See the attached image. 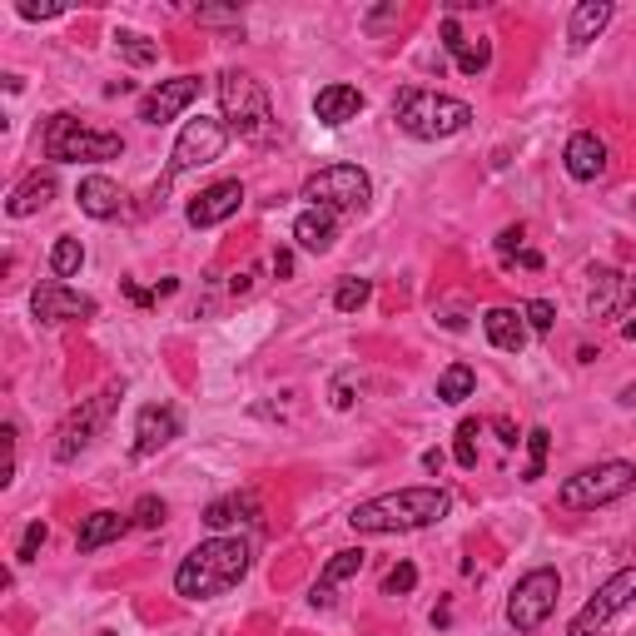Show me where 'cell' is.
<instances>
[{"instance_id": "cell-18", "label": "cell", "mask_w": 636, "mask_h": 636, "mask_svg": "<svg viewBox=\"0 0 636 636\" xmlns=\"http://www.w3.org/2000/svg\"><path fill=\"white\" fill-rule=\"evenodd\" d=\"M483 334H487V344L502 348V354H522V348H528V319H522L518 309H487Z\"/></svg>"}, {"instance_id": "cell-26", "label": "cell", "mask_w": 636, "mask_h": 636, "mask_svg": "<svg viewBox=\"0 0 636 636\" xmlns=\"http://www.w3.org/2000/svg\"><path fill=\"white\" fill-rule=\"evenodd\" d=\"M50 199H55V180H50V174H31V180H25L21 189L5 199V215H11V219H31V215H41Z\"/></svg>"}, {"instance_id": "cell-34", "label": "cell", "mask_w": 636, "mask_h": 636, "mask_svg": "<svg viewBox=\"0 0 636 636\" xmlns=\"http://www.w3.org/2000/svg\"><path fill=\"white\" fill-rule=\"evenodd\" d=\"M477 432H483V428H477V423L467 418L463 428H458V442H453L458 467H467V473H473V467H477Z\"/></svg>"}, {"instance_id": "cell-37", "label": "cell", "mask_w": 636, "mask_h": 636, "mask_svg": "<svg viewBox=\"0 0 636 636\" xmlns=\"http://www.w3.org/2000/svg\"><path fill=\"white\" fill-rule=\"evenodd\" d=\"M45 537H50V528H45V522H31L25 537H21V547H15V562H35V552L45 547Z\"/></svg>"}, {"instance_id": "cell-32", "label": "cell", "mask_w": 636, "mask_h": 636, "mask_svg": "<svg viewBox=\"0 0 636 636\" xmlns=\"http://www.w3.org/2000/svg\"><path fill=\"white\" fill-rule=\"evenodd\" d=\"M368 299H373V284H368V279H344V284H338V293H334V309L338 313H358Z\"/></svg>"}, {"instance_id": "cell-28", "label": "cell", "mask_w": 636, "mask_h": 636, "mask_svg": "<svg viewBox=\"0 0 636 636\" xmlns=\"http://www.w3.org/2000/svg\"><path fill=\"white\" fill-rule=\"evenodd\" d=\"M115 50L130 60V66H154L160 60V45L150 41V35H140V31H115Z\"/></svg>"}, {"instance_id": "cell-43", "label": "cell", "mask_w": 636, "mask_h": 636, "mask_svg": "<svg viewBox=\"0 0 636 636\" xmlns=\"http://www.w3.org/2000/svg\"><path fill=\"white\" fill-rule=\"evenodd\" d=\"M254 274H259V269H244V274H234V284H229V293H234V299H239V293H248V289H254Z\"/></svg>"}, {"instance_id": "cell-6", "label": "cell", "mask_w": 636, "mask_h": 636, "mask_svg": "<svg viewBox=\"0 0 636 636\" xmlns=\"http://www.w3.org/2000/svg\"><path fill=\"white\" fill-rule=\"evenodd\" d=\"M636 487V467L622 463V458H606L597 467H582V473H571L567 483L557 487V502L567 512H597L606 502H622L626 493Z\"/></svg>"}, {"instance_id": "cell-7", "label": "cell", "mask_w": 636, "mask_h": 636, "mask_svg": "<svg viewBox=\"0 0 636 636\" xmlns=\"http://www.w3.org/2000/svg\"><path fill=\"white\" fill-rule=\"evenodd\" d=\"M562 597V577L557 567H532L528 577H518V587L507 592V626L518 636H532L547 626V616L557 612Z\"/></svg>"}, {"instance_id": "cell-14", "label": "cell", "mask_w": 636, "mask_h": 636, "mask_svg": "<svg viewBox=\"0 0 636 636\" xmlns=\"http://www.w3.org/2000/svg\"><path fill=\"white\" fill-rule=\"evenodd\" d=\"M199 100V80L195 76H180V80H160V90H150L140 105V119L144 125H170L180 119L184 109Z\"/></svg>"}, {"instance_id": "cell-38", "label": "cell", "mask_w": 636, "mask_h": 636, "mask_svg": "<svg viewBox=\"0 0 636 636\" xmlns=\"http://www.w3.org/2000/svg\"><path fill=\"white\" fill-rule=\"evenodd\" d=\"M497 248H502V264H512V254H522V224L502 229V234H497Z\"/></svg>"}, {"instance_id": "cell-47", "label": "cell", "mask_w": 636, "mask_h": 636, "mask_svg": "<svg viewBox=\"0 0 636 636\" xmlns=\"http://www.w3.org/2000/svg\"><path fill=\"white\" fill-rule=\"evenodd\" d=\"M423 467H428V473H442V453H438V448H432V453H423Z\"/></svg>"}, {"instance_id": "cell-49", "label": "cell", "mask_w": 636, "mask_h": 636, "mask_svg": "<svg viewBox=\"0 0 636 636\" xmlns=\"http://www.w3.org/2000/svg\"><path fill=\"white\" fill-rule=\"evenodd\" d=\"M622 334H626V338H632V344H636V319H626V324H622Z\"/></svg>"}, {"instance_id": "cell-39", "label": "cell", "mask_w": 636, "mask_h": 636, "mask_svg": "<svg viewBox=\"0 0 636 636\" xmlns=\"http://www.w3.org/2000/svg\"><path fill=\"white\" fill-rule=\"evenodd\" d=\"M21 15L25 21H55V15H66V5H35V0H21Z\"/></svg>"}, {"instance_id": "cell-36", "label": "cell", "mask_w": 636, "mask_h": 636, "mask_svg": "<svg viewBox=\"0 0 636 636\" xmlns=\"http://www.w3.org/2000/svg\"><path fill=\"white\" fill-rule=\"evenodd\" d=\"M413 587H418V567H413V562H398V567L389 571V582H383V592H389V597H408Z\"/></svg>"}, {"instance_id": "cell-21", "label": "cell", "mask_w": 636, "mask_h": 636, "mask_svg": "<svg viewBox=\"0 0 636 636\" xmlns=\"http://www.w3.org/2000/svg\"><path fill=\"white\" fill-rule=\"evenodd\" d=\"M130 522H135V518H125V512H109V507H100V512H90V518L80 522L76 547H80V552H100V547H109V542H119L125 532H130Z\"/></svg>"}, {"instance_id": "cell-42", "label": "cell", "mask_w": 636, "mask_h": 636, "mask_svg": "<svg viewBox=\"0 0 636 636\" xmlns=\"http://www.w3.org/2000/svg\"><path fill=\"white\" fill-rule=\"evenodd\" d=\"M119 289L130 293V299H135V303H140V309H150V303H154V299H160V293H144V289H140V284H135V279H125V284H119Z\"/></svg>"}, {"instance_id": "cell-9", "label": "cell", "mask_w": 636, "mask_h": 636, "mask_svg": "<svg viewBox=\"0 0 636 636\" xmlns=\"http://www.w3.org/2000/svg\"><path fill=\"white\" fill-rule=\"evenodd\" d=\"M632 602H636V567H622V571H612V577L592 592V602L567 622V636H597L616 612H626Z\"/></svg>"}, {"instance_id": "cell-30", "label": "cell", "mask_w": 636, "mask_h": 636, "mask_svg": "<svg viewBox=\"0 0 636 636\" xmlns=\"http://www.w3.org/2000/svg\"><path fill=\"white\" fill-rule=\"evenodd\" d=\"M453 60H458L463 76H483V70L493 66V41H483V35H477V41H463L453 50Z\"/></svg>"}, {"instance_id": "cell-46", "label": "cell", "mask_w": 636, "mask_h": 636, "mask_svg": "<svg viewBox=\"0 0 636 636\" xmlns=\"http://www.w3.org/2000/svg\"><path fill=\"white\" fill-rule=\"evenodd\" d=\"M518 264H522V269H542V254H537V248H522Z\"/></svg>"}, {"instance_id": "cell-13", "label": "cell", "mask_w": 636, "mask_h": 636, "mask_svg": "<svg viewBox=\"0 0 636 636\" xmlns=\"http://www.w3.org/2000/svg\"><path fill=\"white\" fill-rule=\"evenodd\" d=\"M239 205H244V184L219 180V184H209V189H199V195L189 199L184 219H189L195 229H215V224H224V219H234Z\"/></svg>"}, {"instance_id": "cell-50", "label": "cell", "mask_w": 636, "mask_h": 636, "mask_svg": "<svg viewBox=\"0 0 636 636\" xmlns=\"http://www.w3.org/2000/svg\"><path fill=\"white\" fill-rule=\"evenodd\" d=\"M100 636H115V632H100Z\"/></svg>"}, {"instance_id": "cell-19", "label": "cell", "mask_w": 636, "mask_h": 636, "mask_svg": "<svg viewBox=\"0 0 636 636\" xmlns=\"http://www.w3.org/2000/svg\"><path fill=\"white\" fill-rule=\"evenodd\" d=\"M293 239H299V248H309V254H328L338 239V215L334 209H303L299 219H293Z\"/></svg>"}, {"instance_id": "cell-27", "label": "cell", "mask_w": 636, "mask_h": 636, "mask_svg": "<svg viewBox=\"0 0 636 636\" xmlns=\"http://www.w3.org/2000/svg\"><path fill=\"white\" fill-rule=\"evenodd\" d=\"M473 389H477V373L467 363H448L438 373V398L442 403H463V398H473Z\"/></svg>"}, {"instance_id": "cell-10", "label": "cell", "mask_w": 636, "mask_h": 636, "mask_svg": "<svg viewBox=\"0 0 636 636\" xmlns=\"http://www.w3.org/2000/svg\"><path fill=\"white\" fill-rule=\"evenodd\" d=\"M229 144V130L219 125V119H189L180 130V140H174V154H170V174H189V170H205V164H215L219 154H224Z\"/></svg>"}, {"instance_id": "cell-1", "label": "cell", "mask_w": 636, "mask_h": 636, "mask_svg": "<svg viewBox=\"0 0 636 636\" xmlns=\"http://www.w3.org/2000/svg\"><path fill=\"white\" fill-rule=\"evenodd\" d=\"M453 497L442 487H398V493H383V497H368L348 512V528L368 532V537H389V532H418L432 528V522L448 518Z\"/></svg>"}, {"instance_id": "cell-25", "label": "cell", "mask_w": 636, "mask_h": 636, "mask_svg": "<svg viewBox=\"0 0 636 636\" xmlns=\"http://www.w3.org/2000/svg\"><path fill=\"white\" fill-rule=\"evenodd\" d=\"M234 522H259V497L254 493H234V497H219V502L205 507V528L224 532Z\"/></svg>"}, {"instance_id": "cell-3", "label": "cell", "mask_w": 636, "mask_h": 636, "mask_svg": "<svg viewBox=\"0 0 636 636\" xmlns=\"http://www.w3.org/2000/svg\"><path fill=\"white\" fill-rule=\"evenodd\" d=\"M393 119L398 130L413 135V140H453L473 125V105L453 95H438V90L408 85L398 100H393Z\"/></svg>"}, {"instance_id": "cell-31", "label": "cell", "mask_w": 636, "mask_h": 636, "mask_svg": "<svg viewBox=\"0 0 636 636\" xmlns=\"http://www.w3.org/2000/svg\"><path fill=\"white\" fill-rule=\"evenodd\" d=\"M522 442H528V467H522V483H537V477L547 473V448H552V432H547V428H532Z\"/></svg>"}, {"instance_id": "cell-23", "label": "cell", "mask_w": 636, "mask_h": 636, "mask_svg": "<svg viewBox=\"0 0 636 636\" xmlns=\"http://www.w3.org/2000/svg\"><path fill=\"white\" fill-rule=\"evenodd\" d=\"M76 199L90 219H115L119 205H125V195H119V184L109 180V174H85L80 189H76Z\"/></svg>"}, {"instance_id": "cell-40", "label": "cell", "mask_w": 636, "mask_h": 636, "mask_svg": "<svg viewBox=\"0 0 636 636\" xmlns=\"http://www.w3.org/2000/svg\"><path fill=\"white\" fill-rule=\"evenodd\" d=\"M463 41H467V35H463V25H458L453 15H448V21H442V50L453 55V50H458V45H463Z\"/></svg>"}, {"instance_id": "cell-12", "label": "cell", "mask_w": 636, "mask_h": 636, "mask_svg": "<svg viewBox=\"0 0 636 636\" xmlns=\"http://www.w3.org/2000/svg\"><path fill=\"white\" fill-rule=\"evenodd\" d=\"M31 309H35V319H41V324H70V319H95V299H90V293L66 289V279H45V284H35Z\"/></svg>"}, {"instance_id": "cell-5", "label": "cell", "mask_w": 636, "mask_h": 636, "mask_svg": "<svg viewBox=\"0 0 636 636\" xmlns=\"http://www.w3.org/2000/svg\"><path fill=\"white\" fill-rule=\"evenodd\" d=\"M125 140L109 130H85L70 109L45 119V160L55 164H100V160H119Z\"/></svg>"}, {"instance_id": "cell-41", "label": "cell", "mask_w": 636, "mask_h": 636, "mask_svg": "<svg viewBox=\"0 0 636 636\" xmlns=\"http://www.w3.org/2000/svg\"><path fill=\"white\" fill-rule=\"evenodd\" d=\"M393 21H398V5H383V11L368 15V31H383V25H393Z\"/></svg>"}, {"instance_id": "cell-22", "label": "cell", "mask_w": 636, "mask_h": 636, "mask_svg": "<svg viewBox=\"0 0 636 636\" xmlns=\"http://www.w3.org/2000/svg\"><path fill=\"white\" fill-rule=\"evenodd\" d=\"M612 0H582V5H571V21H567V41L571 50H582V45H592L597 35L612 25Z\"/></svg>"}, {"instance_id": "cell-8", "label": "cell", "mask_w": 636, "mask_h": 636, "mask_svg": "<svg viewBox=\"0 0 636 636\" xmlns=\"http://www.w3.org/2000/svg\"><path fill=\"white\" fill-rule=\"evenodd\" d=\"M303 199L313 209H334V215H363L373 199V180L358 164H328L303 180Z\"/></svg>"}, {"instance_id": "cell-44", "label": "cell", "mask_w": 636, "mask_h": 636, "mask_svg": "<svg viewBox=\"0 0 636 636\" xmlns=\"http://www.w3.org/2000/svg\"><path fill=\"white\" fill-rule=\"evenodd\" d=\"M493 428H497V438H502L507 448H518V442H522V438H518V428H512V423H507V418H497Z\"/></svg>"}, {"instance_id": "cell-29", "label": "cell", "mask_w": 636, "mask_h": 636, "mask_svg": "<svg viewBox=\"0 0 636 636\" xmlns=\"http://www.w3.org/2000/svg\"><path fill=\"white\" fill-rule=\"evenodd\" d=\"M80 264H85V244H80V239H70V234L55 239V248H50V269H55V279H76Z\"/></svg>"}, {"instance_id": "cell-17", "label": "cell", "mask_w": 636, "mask_h": 636, "mask_svg": "<svg viewBox=\"0 0 636 636\" xmlns=\"http://www.w3.org/2000/svg\"><path fill=\"white\" fill-rule=\"evenodd\" d=\"M562 160H567V174H571V180L592 184V180H602V174H606V144L597 140L592 130H577V135L567 140V150H562Z\"/></svg>"}, {"instance_id": "cell-16", "label": "cell", "mask_w": 636, "mask_h": 636, "mask_svg": "<svg viewBox=\"0 0 636 636\" xmlns=\"http://www.w3.org/2000/svg\"><path fill=\"white\" fill-rule=\"evenodd\" d=\"M636 303V279H622L616 269H592V293H587V309L592 319H612L626 313Z\"/></svg>"}, {"instance_id": "cell-15", "label": "cell", "mask_w": 636, "mask_h": 636, "mask_svg": "<svg viewBox=\"0 0 636 636\" xmlns=\"http://www.w3.org/2000/svg\"><path fill=\"white\" fill-rule=\"evenodd\" d=\"M174 438H180V413H174L170 403L140 408V418H135V458H154L160 448H170Z\"/></svg>"}, {"instance_id": "cell-2", "label": "cell", "mask_w": 636, "mask_h": 636, "mask_svg": "<svg viewBox=\"0 0 636 636\" xmlns=\"http://www.w3.org/2000/svg\"><path fill=\"white\" fill-rule=\"evenodd\" d=\"M244 577H248V542L209 537L180 562L174 592H180L184 602H215V597H224L229 587H239Z\"/></svg>"}, {"instance_id": "cell-48", "label": "cell", "mask_w": 636, "mask_h": 636, "mask_svg": "<svg viewBox=\"0 0 636 636\" xmlns=\"http://www.w3.org/2000/svg\"><path fill=\"white\" fill-rule=\"evenodd\" d=\"M622 403H626V408H636V383H626V389H622Z\"/></svg>"}, {"instance_id": "cell-11", "label": "cell", "mask_w": 636, "mask_h": 636, "mask_svg": "<svg viewBox=\"0 0 636 636\" xmlns=\"http://www.w3.org/2000/svg\"><path fill=\"white\" fill-rule=\"evenodd\" d=\"M109 408H115V389H105V393H95V398H85V403H80V408L66 418V428H60V442H55V458H60V463H76V458L85 453L90 442H95V432L105 428Z\"/></svg>"}, {"instance_id": "cell-24", "label": "cell", "mask_w": 636, "mask_h": 636, "mask_svg": "<svg viewBox=\"0 0 636 636\" xmlns=\"http://www.w3.org/2000/svg\"><path fill=\"white\" fill-rule=\"evenodd\" d=\"M363 557H368L363 547L334 552V557H328V567H324V577L313 582V597H309V602H313V606H328V602H334V587L348 582V577H358V571H363Z\"/></svg>"}, {"instance_id": "cell-4", "label": "cell", "mask_w": 636, "mask_h": 636, "mask_svg": "<svg viewBox=\"0 0 636 636\" xmlns=\"http://www.w3.org/2000/svg\"><path fill=\"white\" fill-rule=\"evenodd\" d=\"M219 109H224V130L239 135V140H254L264 144L274 135V105H269V90L248 70H224L219 76Z\"/></svg>"}, {"instance_id": "cell-45", "label": "cell", "mask_w": 636, "mask_h": 636, "mask_svg": "<svg viewBox=\"0 0 636 636\" xmlns=\"http://www.w3.org/2000/svg\"><path fill=\"white\" fill-rule=\"evenodd\" d=\"M274 269H279V279H289V274H293V254H289V248H279V254H274Z\"/></svg>"}, {"instance_id": "cell-35", "label": "cell", "mask_w": 636, "mask_h": 636, "mask_svg": "<svg viewBox=\"0 0 636 636\" xmlns=\"http://www.w3.org/2000/svg\"><path fill=\"white\" fill-rule=\"evenodd\" d=\"M522 319H528L532 334H552V319H557V309H552L547 299H532V303H522Z\"/></svg>"}, {"instance_id": "cell-20", "label": "cell", "mask_w": 636, "mask_h": 636, "mask_svg": "<svg viewBox=\"0 0 636 636\" xmlns=\"http://www.w3.org/2000/svg\"><path fill=\"white\" fill-rule=\"evenodd\" d=\"M358 109H363V95H358L354 85H324L313 95V115H319V125H328V130L358 119Z\"/></svg>"}, {"instance_id": "cell-33", "label": "cell", "mask_w": 636, "mask_h": 636, "mask_svg": "<svg viewBox=\"0 0 636 636\" xmlns=\"http://www.w3.org/2000/svg\"><path fill=\"white\" fill-rule=\"evenodd\" d=\"M130 518H135V528H164V518H170V507H164V497H154V493H144L140 497V502H135V512H130Z\"/></svg>"}]
</instances>
